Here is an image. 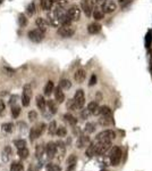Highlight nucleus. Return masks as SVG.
Masks as SVG:
<instances>
[{
    "label": "nucleus",
    "mask_w": 152,
    "mask_h": 171,
    "mask_svg": "<svg viewBox=\"0 0 152 171\" xmlns=\"http://www.w3.org/2000/svg\"><path fill=\"white\" fill-rule=\"evenodd\" d=\"M99 114H100V120L99 121H100V124H102V126H109V124H111L112 122H113V120H112V112L108 106L100 107Z\"/></svg>",
    "instance_id": "1"
},
{
    "label": "nucleus",
    "mask_w": 152,
    "mask_h": 171,
    "mask_svg": "<svg viewBox=\"0 0 152 171\" xmlns=\"http://www.w3.org/2000/svg\"><path fill=\"white\" fill-rule=\"evenodd\" d=\"M122 155H123V152L120 150L119 146H113L112 150L110 151V154H109V159H110V163L111 165H118L119 162L122 160Z\"/></svg>",
    "instance_id": "2"
},
{
    "label": "nucleus",
    "mask_w": 152,
    "mask_h": 171,
    "mask_svg": "<svg viewBox=\"0 0 152 171\" xmlns=\"http://www.w3.org/2000/svg\"><path fill=\"white\" fill-rule=\"evenodd\" d=\"M115 138H116V134L112 130H104L97 136L95 140L100 141V143H111Z\"/></svg>",
    "instance_id": "3"
},
{
    "label": "nucleus",
    "mask_w": 152,
    "mask_h": 171,
    "mask_svg": "<svg viewBox=\"0 0 152 171\" xmlns=\"http://www.w3.org/2000/svg\"><path fill=\"white\" fill-rule=\"evenodd\" d=\"M44 129H46V124L44 123H39V124H36L35 127H33V128L31 129L30 131L31 141H33L34 139L39 138L41 135H42V132L44 131Z\"/></svg>",
    "instance_id": "4"
},
{
    "label": "nucleus",
    "mask_w": 152,
    "mask_h": 171,
    "mask_svg": "<svg viewBox=\"0 0 152 171\" xmlns=\"http://www.w3.org/2000/svg\"><path fill=\"white\" fill-rule=\"evenodd\" d=\"M75 30L71 28V24H65V25H61L60 28L58 29V34L62 37V38H71L74 35Z\"/></svg>",
    "instance_id": "5"
},
{
    "label": "nucleus",
    "mask_w": 152,
    "mask_h": 171,
    "mask_svg": "<svg viewBox=\"0 0 152 171\" xmlns=\"http://www.w3.org/2000/svg\"><path fill=\"white\" fill-rule=\"evenodd\" d=\"M74 103H75V105H76V108L77 110H80L82 107L84 106V104H85V95H84V91L80 89V90H77L76 93H75V96H74Z\"/></svg>",
    "instance_id": "6"
},
{
    "label": "nucleus",
    "mask_w": 152,
    "mask_h": 171,
    "mask_svg": "<svg viewBox=\"0 0 152 171\" xmlns=\"http://www.w3.org/2000/svg\"><path fill=\"white\" fill-rule=\"evenodd\" d=\"M66 13H67V16L69 17V20H71V22L78 21L80 17H81V9H80L78 6H75V5L71 6V8L66 11Z\"/></svg>",
    "instance_id": "7"
},
{
    "label": "nucleus",
    "mask_w": 152,
    "mask_h": 171,
    "mask_svg": "<svg viewBox=\"0 0 152 171\" xmlns=\"http://www.w3.org/2000/svg\"><path fill=\"white\" fill-rule=\"evenodd\" d=\"M29 38L30 40H32L33 42H40L43 40L44 38V32L41 31L40 29H35V30H32L29 32Z\"/></svg>",
    "instance_id": "8"
},
{
    "label": "nucleus",
    "mask_w": 152,
    "mask_h": 171,
    "mask_svg": "<svg viewBox=\"0 0 152 171\" xmlns=\"http://www.w3.org/2000/svg\"><path fill=\"white\" fill-rule=\"evenodd\" d=\"M81 6H82V9H83V11L85 13V15L90 17V16L92 15L93 8H94L93 2H92L91 0H82Z\"/></svg>",
    "instance_id": "9"
},
{
    "label": "nucleus",
    "mask_w": 152,
    "mask_h": 171,
    "mask_svg": "<svg viewBox=\"0 0 152 171\" xmlns=\"http://www.w3.org/2000/svg\"><path fill=\"white\" fill-rule=\"evenodd\" d=\"M46 153L48 155V159H50V160L53 159L56 156V154H57V145H56V143H53V141L48 143L47 146H46Z\"/></svg>",
    "instance_id": "10"
},
{
    "label": "nucleus",
    "mask_w": 152,
    "mask_h": 171,
    "mask_svg": "<svg viewBox=\"0 0 152 171\" xmlns=\"http://www.w3.org/2000/svg\"><path fill=\"white\" fill-rule=\"evenodd\" d=\"M116 9H117V5L112 0H107L106 4H104V6L102 7V11H103V13H106V14H111Z\"/></svg>",
    "instance_id": "11"
},
{
    "label": "nucleus",
    "mask_w": 152,
    "mask_h": 171,
    "mask_svg": "<svg viewBox=\"0 0 152 171\" xmlns=\"http://www.w3.org/2000/svg\"><path fill=\"white\" fill-rule=\"evenodd\" d=\"M47 22L52 25V26H58L59 24H60V22L58 20V16H57V14H56V11H51L49 14H48V20Z\"/></svg>",
    "instance_id": "12"
},
{
    "label": "nucleus",
    "mask_w": 152,
    "mask_h": 171,
    "mask_svg": "<svg viewBox=\"0 0 152 171\" xmlns=\"http://www.w3.org/2000/svg\"><path fill=\"white\" fill-rule=\"evenodd\" d=\"M85 76H86L85 70L78 69V70L75 72V74H74V79H75V81H76L77 83H82V82L85 80Z\"/></svg>",
    "instance_id": "13"
},
{
    "label": "nucleus",
    "mask_w": 152,
    "mask_h": 171,
    "mask_svg": "<svg viewBox=\"0 0 152 171\" xmlns=\"http://www.w3.org/2000/svg\"><path fill=\"white\" fill-rule=\"evenodd\" d=\"M88 110H89V112L93 114V115H98L99 114V112H100V106H99V104L97 103V102H91L90 104H89V106H88Z\"/></svg>",
    "instance_id": "14"
},
{
    "label": "nucleus",
    "mask_w": 152,
    "mask_h": 171,
    "mask_svg": "<svg viewBox=\"0 0 152 171\" xmlns=\"http://www.w3.org/2000/svg\"><path fill=\"white\" fill-rule=\"evenodd\" d=\"M89 143H90V138H89L88 136H80L78 139H77L76 145H77V147H78V148H83V147L88 146V144H89Z\"/></svg>",
    "instance_id": "15"
},
{
    "label": "nucleus",
    "mask_w": 152,
    "mask_h": 171,
    "mask_svg": "<svg viewBox=\"0 0 152 171\" xmlns=\"http://www.w3.org/2000/svg\"><path fill=\"white\" fill-rule=\"evenodd\" d=\"M88 31L91 34H97L101 31V25L99 23H91L89 26H88Z\"/></svg>",
    "instance_id": "16"
},
{
    "label": "nucleus",
    "mask_w": 152,
    "mask_h": 171,
    "mask_svg": "<svg viewBox=\"0 0 152 171\" xmlns=\"http://www.w3.org/2000/svg\"><path fill=\"white\" fill-rule=\"evenodd\" d=\"M55 97H56V100L58 103H62L65 100V94H64V91H62L60 87H57L55 89Z\"/></svg>",
    "instance_id": "17"
},
{
    "label": "nucleus",
    "mask_w": 152,
    "mask_h": 171,
    "mask_svg": "<svg viewBox=\"0 0 152 171\" xmlns=\"http://www.w3.org/2000/svg\"><path fill=\"white\" fill-rule=\"evenodd\" d=\"M35 24H36L38 29H40L41 31L46 32V30H47V26H48V22L46 21L44 18H42V17H39V18H36V21H35Z\"/></svg>",
    "instance_id": "18"
},
{
    "label": "nucleus",
    "mask_w": 152,
    "mask_h": 171,
    "mask_svg": "<svg viewBox=\"0 0 152 171\" xmlns=\"http://www.w3.org/2000/svg\"><path fill=\"white\" fill-rule=\"evenodd\" d=\"M55 4V0H41V8L43 11H50Z\"/></svg>",
    "instance_id": "19"
},
{
    "label": "nucleus",
    "mask_w": 152,
    "mask_h": 171,
    "mask_svg": "<svg viewBox=\"0 0 152 171\" xmlns=\"http://www.w3.org/2000/svg\"><path fill=\"white\" fill-rule=\"evenodd\" d=\"M92 15H93V17L95 18V20H98V21H100L103 18V16H104V13L102 11L101 8H93V11H92Z\"/></svg>",
    "instance_id": "20"
},
{
    "label": "nucleus",
    "mask_w": 152,
    "mask_h": 171,
    "mask_svg": "<svg viewBox=\"0 0 152 171\" xmlns=\"http://www.w3.org/2000/svg\"><path fill=\"white\" fill-rule=\"evenodd\" d=\"M36 105L38 107L40 108L41 111H44V108H46V105H47V103H46V99H44V97L39 95V96H36Z\"/></svg>",
    "instance_id": "21"
},
{
    "label": "nucleus",
    "mask_w": 152,
    "mask_h": 171,
    "mask_svg": "<svg viewBox=\"0 0 152 171\" xmlns=\"http://www.w3.org/2000/svg\"><path fill=\"white\" fill-rule=\"evenodd\" d=\"M53 82L52 81H48L47 82V85L44 86V95L46 96H50L51 94H52V91H53Z\"/></svg>",
    "instance_id": "22"
},
{
    "label": "nucleus",
    "mask_w": 152,
    "mask_h": 171,
    "mask_svg": "<svg viewBox=\"0 0 152 171\" xmlns=\"http://www.w3.org/2000/svg\"><path fill=\"white\" fill-rule=\"evenodd\" d=\"M44 154H46V148H44L42 145H38V146H36V150H35V155H36V158H38L39 160H42V158H43Z\"/></svg>",
    "instance_id": "23"
},
{
    "label": "nucleus",
    "mask_w": 152,
    "mask_h": 171,
    "mask_svg": "<svg viewBox=\"0 0 152 171\" xmlns=\"http://www.w3.org/2000/svg\"><path fill=\"white\" fill-rule=\"evenodd\" d=\"M64 119H65V121H67V122H68L69 124H71V126H75V124L77 123V119L75 118V117H73L69 113L65 114V115H64Z\"/></svg>",
    "instance_id": "24"
},
{
    "label": "nucleus",
    "mask_w": 152,
    "mask_h": 171,
    "mask_svg": "<svg viewBox=\"0 0 152 171\" xmlns=\"http://www.w3.org/2000/svg\"><path fill=\"white\" fill-rule=\"evenodd\" d=\"M59 87H60L62 90H67V89H69L71 87V83L69 80H67V79H62L60 81V83H59Z\"/></svg>",
    "instance_id": "25"
},
{
    "label": "nucleus",
    "mask_w": 152,
    "mask_h": 171,
    "mask_svg": "<svg viewBox=\"0 0 152 171\" xmlns=\"http://www.w3.org/2000/svg\"><path fill=\"white\" fill-rule=\"evenodd\" d=\"M10 154H11V148H10L9 146H6L4 152H2V160L5 161V162H7L8 159H9Z\"/></svg>",
    "instance_id": "26"
},
{
    "label": "nucleus",
    "mask_w": 152,
    "mask_h": 171,
    "mask_svg": "<svg viewBox=\"0 0 152 171\" xmlns=\"http://www.w3.org/2000/svg\"><path fill=\"white\" fill-rule=\"evenodd\" d=\"M29 154H30V152H29V150H27L26 147L18 150V155H20V158L22 159V160L27 159V158H29Z\"/></svg>",
    "instance_id": "27"
},
{
    "label": "nucleus",
    "mask_w": 152,
    "mask_h": 171,
    "mask_svg": "<svg viewBox=\"0 0 152 171\" xmlns=\"http://www.w3.org/2000/svg\"><path fill=\"white\" fill-rule=\"evenodd\" d=\"M47 105H48V107H49V111H50L51 114L57 113V105H56V103H55L53 100H48Z\"/></svg>",
    "instance_id": "28"
},
{
    "label": "nucleus",
    "mask_w": 152,
    "mask_h": 171,
    "mask_svg": "<svg viewBox=\"0 0 152 171\" xmlns=\"http://www.w3.org/2000/svg\"><path fill=\"white\" fill-rule=\"evenodd\" d=\"M10 171H24V167L22 163H17V162H14L11 164V168Z\"/></svg>",
    "instance_id": "29"
},
{
    "label": "nucleus",
    "mask_w": 152,
    "mask_h": 171,
    "mask_svg": "<svg viewBox=\"0 0 152 171\" xmlns=\"http://www.w3.org/2000/svg\"><path fill=\"white\" fill-rule=\"evenodd\" d=\"M11 114H13V118H18V115L20 114V107L18 105L11 106Z\"/></svg>",
    "instance_id": "30"
},
{
    "label": "nucleus",
    "mask_w": 152,
    "mask_h": 171,
    "mask_svg": "<svg viewBox=\"0 0 152 171\" xmlns=\"http://www.w3.org/2000/svg\"><path fill=\"white\" fill-rule=\"evenodd\" d=\"M86 155H88L89 158H92V156L95 155V147H94V144H93V143L88 147V150H86Z\"/></svg>",
    "instance_id": "31"
},
{
    "label": "nucleus",
    "mask_w": 152,
    "mask_h": 171,
    "mask_svg": "<svg viewBox=\"0 0 152 171\" xmlns=\"http://www.w3.org/2000/svg\"><path fill=\"white\" fill-rule=\"evenodd\" d=\"M15 146L17 147V150H20V148H24L26 146V141L24 139H18V140H15L14 141Z\"/></svg>",
    "instance_id": "32"
},
{
    "label": "nucleus",
    "mask_w": 152,
    "mask_h": 171,
    "mask_svg": "<svg viewBox=\"0 0 152 171\" xmlns=\"http://www.w3.org/2000/svg\"><path fill=\"white\" fill-rule=\"evenodd\" d=\"M56 130H57V123L56 121H51L50 124H49V128H48V131L50 135H55L56 134Z\"/></svg>",
    "instance_id": "33"
},
{
    "label": "nucleus",
    "mask_w": 152,
    "mask_h": 171,
    "mask_svg": "<svg viewBox=\"0 0 152 171\" xmlns=\"http://www.w3.org/2000/svg\"><path fill=\"white\" fill-rule=\"evenodd\" d=\"M56 135L59 136V137H65L67 135V130H66L65 127H59V128H57V130H56Z\"/></svg>",
    "instance_id": "34"
},
{
    "label": "nucleus",
    "mask_w": 152,
    "mask_h": 171,
    "mask_svg": "<svg viewBox=\"0 0 152 171\" xmlns=\"http://www.w3.org/2000/svg\"><path fill=\"white\" fill-rule=\"evenodd\" d=\"M94 130H95V124H94V123H92V122L86 123V126H85V131H86L88 134L94 132Z\"/></svg>",
    "instance_id": "35"
},
{
    "label": "nucleus",
    "mask_w": 152,
    "mask_h": 171,
    "mask_svg": "<svg viewBox=\"0 0 152 171\" xmlns=\"http://www.w3.org/2000/svg\"><path fill=\"white\" fill-rule=\"evenodd\" d=\"M106 1L107 0H93L92 2H93V6L95 7V8H101L104 6V4H106Z\"/></svg>",
    "instance_id": "36"
},
{
    "label": "nucleus",
    "mask_w": 152,
    "mask_h": 171,
    "mask_svg": "<svg viewBox=\"0 0 152 171\" xmlns=\"http://www.w3.org/2000/svg\"><path fill=\"white\" fill-rule=\"evenodd\" d=\"M18 23H20V25L22 28H24V26L27 24V18L25 17L24 14H20V16H18Z\"/></svg>",
    "instance_id": "37"
},
{
    "label": "nucleus",
    "mask_w": 152,
    "mask_h": 171,
    "mask_svg": "<svg viewBox=\"0 0 152 171\" xmlns=\"http://www.w3.org/2000/svg\"><path fill=\"white\" fill-rule=\"evenodd\" d=\"M13 129H14L13 123H4V124H2V130H4L5 132H11Z\"/></svg>",
    "instance_id": "38"
},
{
    "label": "nucleus",
    "mask_w": 152,
    "mask_h": 171,
    "mask_svg": "<svg viewBox=\"0 0 152 171\" xmlns=\"http://www.w3.org/2000/svg\"><path fill=\"white\" fill-rule=\"evenodd\" d=\"M46 169H47V171H60V168L57 164H53V163H49Z\"/></svg>",
    "instance_id": "39"
},
{
    "label": "nucleus",
    "mask_w": 152,
    "mask_h": 171,
    "mask_svg": "<svg viewBox=\"0 0 152 171\" xmlns=\"http://www.w3.org/2000/svg\"><path fill=\"white\" fill-rule=\"evenodd\" d=\"M29 119H30V121H35L36 119H38V113L35 112V111H31L30 113H29Z\"/></svg>",
    "instance_id": "40"
},
{
    "label": "nucleus",
    "mask_w": 152,
    "mask_h": 171,
    "mask_svg": "<svg viewBox=\"0 0 152 171\" xmlns=\"http://www.w3.org/2000/svg\"><path fill=\"white\" fill-rule=\"evenodd\" d=\"M91 115V113L89 112V110L86 108V110H83L82 111V113H81V117H82V119H84V120H86V119L89 118Z\"/></svg>",
    "instance_id": "41"
},
{
    "label": "nucleus",
    "mask_w": 152,
    "mask_h": 171,
    "mask_svg": "<svg viewBox=\"0 0 152 171\" xmlns=\"http://www.w3.org/2000/svg\"><path fill=\"white\" fill-rule=\"evenodd\" d=\"M34 11H35V5H34V4H30V5L27 6V13H29L30 15H33Z\"/></svg>",
    "instance_id": "42"
},
{
    "label": "nucleus",
    "mask_w": 152,
    "mask_h": 171,
    "mask_svg": "<svg viewBox=\"0 0 152 171\" xmlns=\"http://www.w3.org/2000/svg\"><path fill=\"white\" fill-rule=\"evenodd\" d=\"M67 107H68L69 110H77V108H76V105H75V103H74L73 99L68 100V103H67Z\"/></svg>",
    "instance_id": "43"
},
{
    "label": "nucleus",
    "mask_w": 152,
    "mask_h": 171,
    "mask_svg": "<svg viewBox=\"0 0 152 171\" xmlns=\"http://www.w3.org/2000/svg\"><path fill=\"white\" fill-rule=\"evenodd\" d=\"M97 83V76L93 74L91 76V79H90V82H89V86H93Z\"/></svg>",
    "instance_id": "44"
},
{
    "label": "nucleus",
    "mask_w": 152,
    "mask_h": 171,
    "mask_svg": "<svg viewBox=\"0 0 152 171\" xmlns=\"http://www.w3.org/2000/svg\"><path fill=\"white\" fill-rule=\"evenodd\" d=\"M16 99H17V96H11V98H10V105L11 106H15V104H16Z\"/></svg>",
    "instance_id": "45"
},
{
    "label": "nucleus",
    "mask_w": 152,
    "mask_h": 171,
    "mask_svg": "<svg viewBox=\"0 0 152 171\" xmlns=\"http://www.w3.org/2000/svg\"><path fill=\"white\" fill-rule=\"evenodd\" d=\"M4 111H5V103L0 99V115L4 113Z\"/></svg>",
    "instance_id": "46"
},
{
    "label": "nucleus",
    "mask_w": 152,
    "mask_h": 171,
    "mask_svg": "<svg viewBox=\"0 0 152 171\" xmlns=\"http://www.w3.org/2000/svg\"><path fill=\"white\" fill-rule=\"evenodd\" d=\"M130 1H131V0H119V2H120V5H122V6H124V5H127Z\"/></svg>",
    "instance_id": "47"
},
{
    "label": "nucleus",
    "mask_w": 152,
    "mask_h": 171,
    "mask_svg": "<svg viewBox=\"0 0 152 171\" xmlns=\"http://www.w3.org/2000/svg\"><path fill=\"white\" fill-rule=\"evenodd\" d=\"M29 171H39V170H38V169H36L34 165H31L30 168H29Z\"/></svg>",
    "instance_id": "48"
},
{
    "label": "nucleus",
    "mask_w": 152,
    "mask_h": 171,
    "mask_svg": "<svg viewBox=\"0 0 152 171\" xmlns=\"http://www.w3.org/2000/svg\"><path fill=\"white\" fill-rule=\"evenodd\" d=\"M1 2H2V0H0V4H1Z\"/></svg>",
    "instance_id": "49"
}]
</instances>
